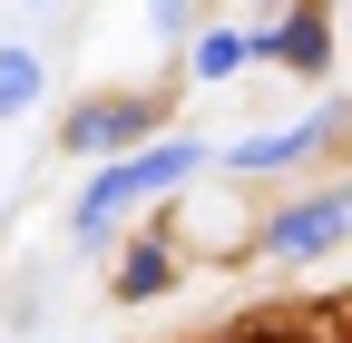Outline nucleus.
Masks as SVG:
<instances>
[{"mask_svg": "<svg viewBox=\"0 0 352 343\" xmlns=\"http://www.w3.org/2000/svg\"><path fill=\"white\" fill-rule=\"evenodd\" d=\"M118 284H127V294H157V284H166V255H157V245H147V255H127Z\"/></svg>", "mask_w": 352, "mask_h": 343, "instance_id": "6e6552de", "label": "nucleus"}, {"mask_svg": "<svg viewBox=\"0 0 352 343\" xmlns=\"http://www.w3.org/2000/svg\"><path fill=\"white\" fill-rule=\"evenodd\" d=\"M118 138H147V108L118 98V108H78L69 118V147H118Z\"/></svg>", "mask_w": 352, "mask_h": 343, "instance_id": "7ed1b4c3", "label": "nucleus"}, {"mask_svg": "<svg viewBox=\"0 0 352 343\" xmlns=\"http://www.w3.org/2000/svg\"><path fill=\"white\" fill-rule=\"evenodd\" d=\"M245 50H254V39H235V30H206V39H196V79H235V69H245Z\"/></svg>", "mask_w": 352, "mask_h": 343, "instance_id": "423d86ee", "label": "nucleus"}, {"mask_svg": "<svg viewBox=\"0 0 352 343\" xmlns=\"http://www.w3.org/2000/svg\"><path fill=\"white\" fill-rule=\"evenodd\" d=\"M342 216H352L342 196H314V206H284V216H274V255H333V245H342Z\"/></svg>", "mask_w": 352, "mask_h": 343, "instance_id": "f03ea898", "label": "nucleus"}, {"mask_svg": "<svg viewBox=\"0 0 352 343\" xmlns=\"http://www.w3.org/2000/svg\"><path fill=\"white\" fill-rule=\"evenodd\" d=\"M196 167H206V147H196V138H176V147H157V157H127L118 177H98V187H88V206H78V236L98 245L118 206H138V196H157V187H186Z\"/></svg>", "mask_w": 352, "mask_h": 343, "instance_id": "f257e3e1", "label": "nucleus"}, {"mask_svg": "<svg viewBox=\"0 0 352 343\" xmlns=\"http://www.w3.org/2000/svg\"><path fill=\"white\" fill-rule=\"evenodd\" d=\"M30 98H39V59L30 50H0V118H20Z\"/></svg>", "mask_w": 352, "mask_h": 343, "instance_id": "39448f33", "label": "nucleus"}, {"mask_svg": "<svg viewBox=\"0 0 352 343\" xmlns=\"http://www.w3.org/2000/svg\"><path fill=\"white\" fill-rule=\"evenodd\" d=\"M303 147H314V127H274V138H254V147H235V167H245V177H264V167H294Z\"/></svg>", "mask_w": 352, "mask_h": 343, "instance_id": "20e7f679", "label": "nucleus"}, {"mask_svg": "<svg viewBox=\"0 0 352 343\" xmlns=\"http://www.w3.org/2000/svg\"><path fill=\"white\" fill-rule=\"evenodd\" d=\"M274 50H284L294 69H323V20H294V30L274 39Z\"/></svg>", "mask_w": 352, "mask_h": 343, "instance_id": "0eeeda50", "label": "nucleus"}]
</instances>
